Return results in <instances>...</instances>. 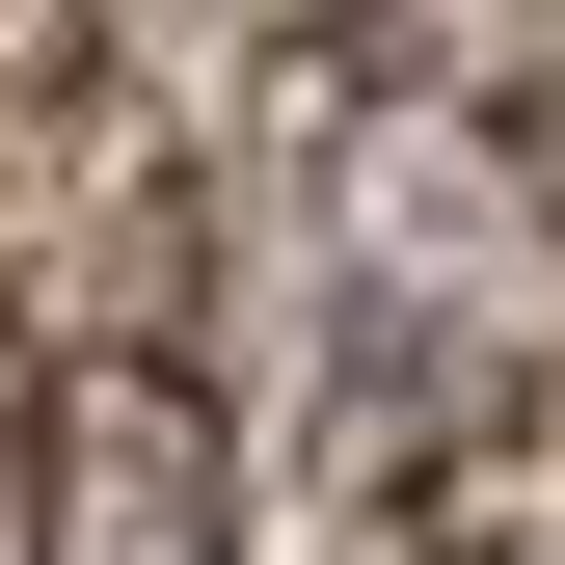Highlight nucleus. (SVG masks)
I'll use <instances>...</instances> for the list:
<instances>
[{
  "mask_svg": "<svg viewBox=\"0 0 565 565\" xmlns=\"http://www.w3.org/2000/svg\"><path fill=\"white\" fill-rule=\"evenodd\" d=\"M269 297L323 565H565V0H269Z\"/></svg>",
  "mask_w": 565,
  "mask_h": 565,
  "instance_id": "f257e3e1",
  "label": "nucleus"
},
{
  "mask_svg": "<svg viewBox=\"0 0 565 565\" xmlns=\"http://www.w3.org/2000/svg\"><path fill=\"white\" fill-rule=\"evenodd\" d=\"M0 565H243V216L135 0H0Z\"/></svg>",
  "mask_w": 565,
  "mask_h": 565,
  "instance_id": "f03ea898",
  "label": "nucleus"
}]
</instances>
